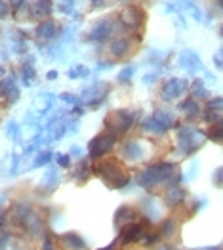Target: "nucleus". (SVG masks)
<instances>
[{"label": "nucleus", "mask_w": 223, "mask_h": 250, "mask_svg": "<svg viewBox=\"0 0 223 250\" xmlns=\"http://www.w3.org/2000/svg\"><path fill=\"white\" fill-rule=\"evenodd\" d=\"M180 180H182V174H180L176 163H155V165H149L136 176L138 186L147 191H153L155 188L164 186V184L178 186Z\"/></svg>", "instance_id": "obj_1"}, {"label": "nucleus", "mask_w": 223, "mask_h": 250, "mask_svg": "<svg viewBox=\"0 0 223 250\" xmlns=\"http://www.w3.org/2000/svg\"><path fill=\"white\" fill-rule=\"evenodd\" d=\"M92 168L111 189H124L130 184V174L126 172V168L121 161L115 157L98 159Z\"/></svg>", "instance_id": "obj_2"}, {"label": "nucleus", "mask_w": 223, "mask_h": 250, "mask_svg": "<svg viewBox=\"0 0 223 250\" xmlns=\"http://www.w3.org/2000/svg\"><path fill=\"white\" fill-rule=\"evenodd\" d=\"M206 142V134L199 128L189 125H183L178 128V153L182 157H191L197 153Z\"/></svg>", "instance_id": "obj_3"}, {"label": "nucleus", "mask_w": 223, "mask_h": 250, "mask_svg": "<svg viewBox=\"0 0 223 250\" xmlns=\"http://www.w3.org/2000/svg\"><path fill=\"white\" fill-rule=\"evenodd\" d=\"M136 123V115L126 111V109H121V111H113L105 117L103 125H105V132L113 134L115 138H121V136H126L130 132V128Z\"/></svg>", "instance_id": "obj_4"}, {"label": "nucleus", "mask_w": 223, "mask_h": 250, "mask_svg": "<svg viewBox=\"0 0 223 250\" xmlns=\"http://www.w3.org/2000/svg\"><path fill=\"white\" fill-rule=\"evenodd\" d=\"M174 125H176L174 115L168 113V111H161V109H159V111H155L151 117H147V119L143 121L142 130L143 132H149V134L161 136V134H166Z\"/></svg>", "instance_id": "obj_5"}, {"label": "nucleus", "mask_w": 223, "mask_h": 250, "mask_svg": "<svg viewBox=\"0 0 223 250\" xmlns=\"http://www.w3.org/2000/svg\"><path fill=\"white\" fill-rule=\"evenodd\" d=\"M149 228H151V220H147V218H142V220H138L134 224H128V226L121 228V231H119V243L121 245L142 243Z\"/></svg>", "instance_id": "obj_6"}, {"label": "nucleus", "mask_w": 223, "mask_h": 250, "mask_svg": "<svg viewBox=\"0 0 223 250\" xmlns=\"http://www.w3.org/2000/svg\"><path fill=\"white\" fill-rule=\"evenodd\" d=\"M117 142H119V138H115V136L109 134V132H103V134L96 136V138L88 144V153H90V157H92L94 161L103 159L113 147L117 146Z\"/></svg>", "instance_id": "obj_7"}, {"label": "nucleus", "mask_w": 223, "mask_h": 250, "mask_svg": "<svg viewBox=\"0 0 223 250\" xmlns=\"http://www.w3.org/2000/svg\"><path fill=\"white\" fill-rule=\"evenodd\" d=\"M119 21L122 23L124 29L128 31H136L145 23V12L140 6H126L119 16Z\"/></svg>", "instance_id": "obj_8"}, {"label": "nucleus", "mask_w": 223, "mask_h": 250, "mask_svg": "<svg viewBox=\"0 0 223 250\" xmlns=\"http://www.w3.org/2000/svg\"><path fill=\"white\" fill-rule=\"evenodd\" d=\"M187 88H189V83L185 79H170L161 88V98L164 102H174V100L182 98L183 94L187 92Z\"/></svg>", "instance_id": "obj_9"}, {"label": "nucleus", "mask_w": 223, "mask_h": 250, "mask_svg": "<svg viewBox=\"0 0 223 250\" xmlns=\"http://www.w3.org/2000/svg\"><path fill=\"white\" fill-rule=\"evenodd\" d=\"M107 92H109V86L103 83H98L94 84V86H90V88H86L84 92H82V104L90 105L92 109H96V107H100V105L105 102V98H107Z\"/></svg>", "instance_id": "obj_10"}, {"label": "nucleus", "mask_w": 223, "mask_h": 250, "mask_svg": "<svg viewBox=\"0 0 223 250\" xmlns=\"http://www.w3.org/2000/svg\"><path fill=\"white\" fill-rule=\"evenodd\" d=\"M121 153H122V159H124V161H130V163H140V161H143V159L147 157L145 147H143L142 142H138V140L126 142V144L122 146Z\"/></svg>", "instance_id": "obj_11"}, {"label": "nucleus", "mask_w": 223, "mask_h": 250, "mask_svg": "<svg viewBox=\"0 0 223 250\" xmlns=\"http://www.w3.org/2000/svg\"><path fill=\"white\" fill-rule=\"evenodd\" d=\"M180 67L185 69L187 73H197V71H204V65L201 58L193 52V50H183L180 54Z\"/></svg>", "instance_id": "obj_12"}, {"label": "nucleus", "mask_w": 223, "mask_h": 250, "mask_svg": "<svg viewBox=\"0 0 223 250\" xmlns=\"http://www.w3.org/2000/svg\"><path fill=\"white\" fill-rule=\"evenodd\" d=\"M220 119H223V98H212L206 102V109H204V121L214 125Z\"/></svg>", "instance_id": "obj_13"}, {"label": "nucleus", "mask_w": 223, "mask_h": 250, "mask_svg": "<svg viewBox=\"0 0 223 250\" xmlns=\"http://www.w3.org/2000/svg\"><path fill=\"white\" fill-rule=\"evenodd\" d=\"M111 35H113V23L109 20L98 21V23L90 29V33H88L90 41H94V42H105Z\"/></svg>", "instance_id": "obj_14"}, {"label": "nucleus", "mask_w": 223, "mask_h": 250, "mask_svg": "<svg viewBox=\"0 0 223 250\" xmlns=\"http://www.w3.org/2000/svg\"><path fill=\"white\" fill-rule=\"evenodd\" d=\"M0 98L6 100L8 104H16L20 100V88L16 86L14 77H8V79L0 81Z\"/></svg>", "instance_id": "obj_15"}, {"label": "nucleus", "mask_w": 223, "mask_h": 250, "mask_svg": "<svg viewBox=\"0 0 223 250\" xmlns=\"http://www.w3.org/2000/svg\"><path fill=\"white\" fill-rule=\"evenodd\" d=\"M138 220H142L140 218V210L134 208V207H128V205H122L121 208L117 210V214H115V222H117L119 228H124L128 224H134Z\"/></svg>", "instance_id": "obj_16"}, {"label": "nucleus", "mask_w": 223, "mask_h": 250, "mask_svg": "<svg viewBox=\"0 0 223 250\" xmlns=\"http://www.w3.org/2000/svg\"><path fill=\"white\" fill-rule=\"evenodd\" d=\"M58 245L65 250H86L88 245L79 233H65L58 237Z\"/></svg>", "instance_id": "obj_17"}, {"label": "nucleus", "mask_w": 223, "mask_h": 250, "mask_svg": "<svg viewBox=\"0 0 223 250\" xmlns=\"http://www.w3.org/2000/svg\"><path fill=\"white\" fill-rule=\"evenodd\" d=\"M185 197H187V193H185L183 188H180V186H170V188L164 191V205L168 208H178V207H182Z\"/></svg>", "instance_id": "obj_18"}, {"label": "nucleus", "mask_w": 223, "mask_h": 250, "mask_svg": "<svg viewBox=\"0 0 223 250\" xmlns=\"http://www.w3.org/2000/svg\"><path fill=\"white\" fill-rule=\"evenodd\" d=\"M132 46H134V41L128 39V37H119L111 42V54L117 56V58H126L130 52H132Z\"/></svg>", "instance_id": "obj_19"}, {"label": "nucleus", "mask_w": 223, "mask_h": 250, "mask_svg": "<svg viewBox=\"0 0 223 250\" xmlns=\"http://www.w3.org/2000/svg\"><path fill=\"white\" fill-rule=\"evenodd\" d=\"M180 111L183 113V117L189 119V121H195V119L203 117V107L199 105L197 100H193V98L183 100L182 104H180Z\"/></svg>", "instance_id": "obj_20"}, {"label": "nucleus", "mask_w": 223, "mask_h": 250, "mask_svg": "<svg viewBox=\"0 0 223 250\" xmlns=\"http://www.w3.org/2000/svg\"><path fill=\"white\" fill-rule=\"evenodd\" d=\"M56 33H58V27H56V23H54V21H50V20L39 23V27H37V31H35L37 39L42 41V42L52 41V39L56 37Z\"/></svg>", "instance_id": "obj_21"}, {"label": "nucleus", "mask_w": 223, "mask_h": 250, "mask_svg": "<svg viewBox=\"0 0 223 250\" xmlns=\"http://www.w3.org/2000/svg\"><path fill=\"white\" fill-rule=\"evenodd\" d=\"M159 233L162 239H174L178 235V222L168 218V220H162L161 226H159Z\"/></svg>", "instance_id": "obj_22"}, {"label": "nucleus", "mask_w": 223, "mask_h": 250, "mask_svg": "<svg viewBox=\"0 0 223 250\" xmlns=\"http://www.w3.org/2000/svg\"><path fill=\"white\" fill-rule=\"evenodd\" d=\"M142 208L145 212V218L147 220H157L159 216H161V208H159V205H157V201L155 199H151V197H147V199H143L142 201Z\"/></svg>", "instance_id": "obj_23"}, {"label": "nucleus", "mask_w": 223, "mask_h": 250, "mask_svg": "<svg viewBox=\"0 0 223 250\" xmlns=\"http://www.w3.org/2000/svg\"><path fill=\"white\" fill-rule=\"evenodd\" d=\"M92 170H94V168L90 167V165H88L86 161H79V163L75 165V172H73V178H75V180H79V182H86V180L90 178Z\"/></svg>", "instance_id": "obj_24"}, {"label": "nucleus", "mask_w": 223, "mask_h": 250, "mask_svg": "<svg viewBox=\"0 0 223 250\" xmlns=\"http://www.w3.org/2000/svg\"><path fill=\"white\" fill-rule=\"evenodd\" d=\"M206 138H210L212 142L223 144V119H220L218 123H214V125L210 126V130H208Z\"/></svg>", "instance_id": "obj_25"}, {"label": "nucleus", "mask_w": 223, "mask_h": 250, "mask_svg": "<svg viewBox=\"0 0 223 250\" xmlns=\"http://www.w3.org/2000/svg\"><path fill=\"white\" fill-rule=\"evenodd\" d=\"M191 90H193V100H208L210 98V92L206 90V86H204V81H195L193 86H191Z\"/></svg>", "instance_id": "obj_26"}, {"label": "nucleus", "mask_w": 223, "mask_h": 250, "mask_svg": "<svg viewBox=\"0 0 223 250\" xmlns=\"http://www.w3.org/2000/svg\"><path fill=\"white\" fill-rule=\"evenodd\" d=\"M33 14H35L37 18H46V16H50V14H52V0H39V2L35 4Z\"/></svg>", "instance_id": "obj_27"}, {"label": "nucleus", "mask_w": 223, "mask_h": 250, "mask_svg": "<svg viewBox=\"0 0 223 250\" xmlns=\"http://www.w3.org/2000/svg\"><path fill=\"white\" fill-rule=\"evenodd\" d=\"M182 6L195 18L197 21H203V12L199 10V6L195 4V2H191V0H182Z\"/></svg>", "instance_id": "obj_28"}, {"label": "nucleus", "mask_w": 223, "mask_h": 250, "mask_svg": "<svg viewBox=\"0 0 223 250\" xmlns=\"http://www.w3.org/2000/svg\"><path fill=\"white\" fill-rule=\"evenodd\" d=\"M35 77H37L35 69H33L31 65H25V67H23V83L27 84V86H31V83L35 81Z\"/></svg>", "instance_id": "obj_29"}, {"label": "nucleus", "mask_w": 223, "mask_h": 250, "mask_svg": "<svg viewBox=\"0 0 223 250\" xmlns=\"http://www.w3.org/2000/svg\"><path fill=\"white\" fill-rule=\"evenodd\" d=\"M134 73H136L134 67H126V69H122L121 73H119V81H121V83H130L132 77H134Z\"/></svg>", "instance_id": "obj_30"}, {"label": "nucleus", "mask_w": 223, "mask_h": 250, "mask_svg": "<svg viewBox=\"0 0 223 250\" xmlns=\"http://www.w3.org/2000/svg\"><path fill=\"white\" fill-rule=\"evenodd\" d=\"M42 250H58V239H54L52 235H44Z\"/></svg>", "instance_id": "obj_31"}, {"label": "nucleus", "mask_w": 223, "mask_h": 250, "mask_svg": "<svg viewBox=\"0 0 223 250\" xmlns=\"http://www.w3.org/2000/svg\"><path fill=\"white\" fill-rule=\"evenodd\" d=\"M212 182H214V186H216V188L223 189V167H220V168H216V170H214Z\"/></svg>", "instance_id": "obj_32"}, {"label": "nucleus", "mask_w": 223, "mask_h": 250, "mask_svg": "<svg viewBox=\"0 0 223 250\" xmlns=\"http://www.w3.org/2000/svg\"><path fill=\"white\" fill-rule=\"evenodd\" d=\"M50 159H52V153L50 151H44V153H41L39 157H37V161L33 163V167H42V165H48L50 163Z\"/></svg>", "instance_id": "obj_33"}, {"label": "nucleus", "mask_w": 223, "mask_h": 250, "mask_svg": "<svg viewBox=\"0 0 223 250\" xmlns=\"http://www.w3.org/2000/svg\"><path fill=\"white\" fill-rule=\"evenodd\" d=\"M86 75H88V69L82 67V65H77V67H73V71H69L71 79H81V77H86Z\"/></svg>", "instance_id": "obj_34"}, {"label": "nucleus", "mask_w": 223, "mask_h": 250, "mask_svg": "<svg viewBox=\"0 0 223 250\" xmlns=\"http://www.w3.org/2000/svg\"><path fill=\"white\" fill-rule=\"evenodd\" d=\"M14 16H16V20H20V21H23V20H27L29 16H31V10L27 8V4L23 6V8H20L18 12H14Z\"/></svg>", "instance_id": "obj_35"}, {"label": "nucleus", "mask_w": 223, "mask_h": 250, "mask_svg": "<svg viewBox=\"0 0 223 250\" xmlns=\"http://www.w3.org/2000/svg\"><path fill=\"white\" fill-rule=\"evenodd\" d=\"M214 65L223 71V48H220V50L214 54Z\"/></svg>", "instance_id": "obj_36"}, {"label": "nucleus", "mask_w": 223, "mask_h": 250, "mask_svg": "<svg viewBox=\"0 0 223 250\" xmlns=\"http://www.w3.org/2000/svg\"><path fill=\"white\" fill-rule=\"evenodd\" d=\"M58 165L63 168L71 167V157L69 155H58Z\"/></svg>", "instance_id": "obj_37"}, {"label": "nucleus", "mask_w": 223, "mask_h": 250, "mask_svg": "<svg viewBox=\"0 0 223 250\" xmlns=\"http://www.w3.org/2000/svg\"><path fill=\"white\" fill-rule=\"evenodd\" d=\"M8 14H10V6L4 0H0V20H4Z\"/></svg>", "instance_id": "obj_38"}, {"label": "nucleus", "mask_w": 223, "mask_h": 250, "mask_svg": "<svg viewBox=\"0 0 223 250\" xmlns=\"http://www.w3.org/2000/svg\"><path fill=\"white\" fill-rule=\"evenodd\" d=\"M60 98L63 100V102H67V104H79V98L73 96V94H61Z\"/></svg>", "instance_id": "obj_39"}, {"label": "nucleus", "mask_w": 223, "mask_h": 250, "mask_svg": "<svg viewBox=\"0 0 223 250\" xmlns=\"http://www.w3.org/2000/svg\"><path fill=\"white\" fill-rule=\"evenodd\" d=\"M18 134H20L18 125H16V123H12V125L8 126V136H10V138H18Z\"/></svg>", "instance_id": "obj_40"}, {"label": "nucleus", "mask_w": 223, "mask_h": 250, "mask_svg": "<svg viewBox=\"0 0 223 250\" xmlns=\"http://www.w3.org/2000/svg\"><path fill=\"white\" fill-rule=\"evenodd\" d=\"M10 4H12V10L18 12L20 8H23V6L27 4V0H10Z\"/></svg>", "instance_id": "obj_41"}, {"label": "nucleus", "mask_w": 223, "mask_h": 250, "mask_svg": "<svg viewBox=\"0 0 223 250\" xmlns=\"http://www.w3.org/2000/svg\"><path fill=\"white\" fill-rule=\"evenodd\" d=\"M105 2H107V0H92L94 8H101V6H105Z\"/></svg>", "instance_id": "obj_42"}, {"label": "nucleus", "mask_w": 223, "mask_h": 250, "mask_svg": "<svg viewBox=\"0 0 223 250\" xmlns=\"http://www.w3.org/2000/svg\"><path fill=\"white\" fill-rule=\"evenodd\" d=\"M155 79H157V75H147V77L143 79V83H145V84H147V83H153Z\"/></svg>", "instance_id": "obj_43"}, {"label": "nucleus", "mask_w": 223, "mask_h": 250, "mask_svg": "<svg viewBox=\"0 0 223 250\" xmlns=\"http://www.w3.org/2000/svg\"><path fill=\"white\" fill-rule=\"evenodd\" d=\"M48 79H50V81L58 79V71H50V73H48Z\"/></svg>", "instance_id": "obj_44"}, {"label": "nucleus", "mask_w": 223, "mask_h": 250, "mask_svg": "<svg viewBox=\"0 0 223 250\" xmlns=\"http://www.w3.org/2000/svg\"><path fill=\"white\" fill-rule=\"evenodd\" d=\"M4 111H6V105L0 104V119H2V115H4Z\"/></svg>", "instance_id": "obj_45"}, {"label": "nucleus", "mask_w": 223, "mask_h": 250, "mask_svg": "<svg viewBox=\"0 0 223 250\" xmlns=\"http://www.w3.org/2000/svg\"><path fill=\"white\" fill-rule=\"evenodd\" d=\"M199 250H222V249H218V247H208V249H199Z\"/></svg>", "instance_id": "obj_46"}, {"label": "nucleus", "mask_w": 223, "mask_h": 250, "mask_svg": "<svg viewBox=\"0 0 223 250\" xmlns=\"http://www.w3.org/2000/svg\"><path fill=\"white\" fill-rule=\"evenodd\" d=\"M216 4H218V8H222L223 10V0H216Z\"/></svg>", "instance_id": "obj_47"}, {"label": "nucleus", "mask_w": 223, "mask_h": 250, "mask_svg": "<svg viewBox=\"0 0 223 250\" xmlns=\"http://www.w3.org/2000/svg\"><path fill=\"white\" fill-rule=\"evenodd\" d=\"M220 37L223 39V25H222V29H220Z\"/></svg>", "instance_id": "obj_48"}, {"label": "nucleus", "mask_w": 223, "mask_h": 250, "mask_svg": "<svg viewBox=\"0 0 223 250\" xmlns=\"http://www.w3.org/2000/svg\"><path fill=\"white\" fill-rule=\"evenodd\" d=\"M0 75H2V67H0Z\"/></svg>", "instance_id": "obj_49"}]
</instances>
